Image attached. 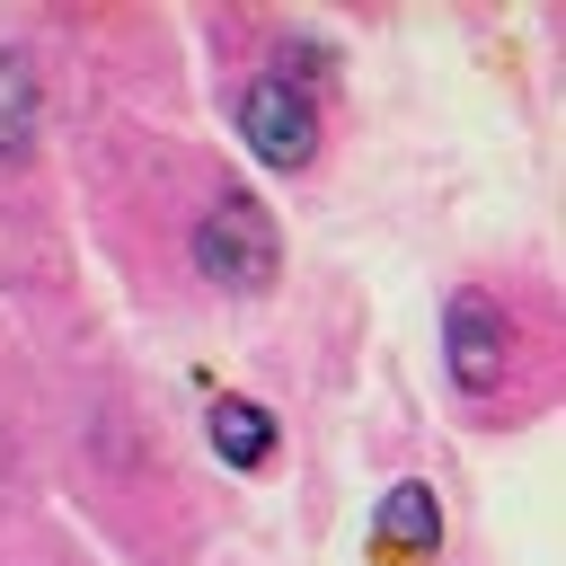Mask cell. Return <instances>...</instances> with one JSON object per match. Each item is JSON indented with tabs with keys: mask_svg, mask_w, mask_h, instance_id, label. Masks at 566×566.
Returning <instances> with one entry per match:
<instances>
[{
	"mask_svg": "<svg viewBox=\"0 0 566 566\" xmlns=\"http://www.w3.org/2000/svg\"><path fill=\"white\" fill-rule=\"evenodd\" d=\"M35 115H44V97H35V62L0 44V159H27V150H35Z\"/></svg>",
	"mask_w": 566,
	"mask_h": 566,
	"instance_id": "obj_6",
	"label": "cell"
},
{
	"mask_svg": "<svg viewBox=\"0 0 566 566\" xmlns=\"http://www.w3.org/2000/svg\"><path fill=\"white\" fill-rule=\"evenodd\" d=\"M195 265H203L221 292H265V283L283 274V239H274L265 203H248V195H221V203L195 221Z\"/></svg>",
	"mask_w": 566,
	"mask_h": 566,
	"instance_id": "obj_1",
	"label": "cell"
},
{
	"mask_svg": "<svg viewBox=\"0 0 566 566\" xmlns=\"http://www.w3.org/2000/svg\"><path fill=\"white\" fill-rule=\"evenodd\" d=\"M239 133H248V150H256L265 168H301V159L318 150V124H310V97H301L292 71L248 80V97H239Z\"/></svg>",
	"mask_w": 566,
	"mask_h": 566,
	"instance_id": "obj_3",
	"label": "cell"
},
{
	"mask_svg": "<svg viewBox=\"0 0 566 566\" xmlns=\"http://www.w3.org/2000/svg\"><path fill=\"white\" fill-rule=\"evenodd\" d=\"M442 354H451V380H460L469 398H495L504 371H513V327H504V310L460 283V292L442 301Z\"/></svg>",
	"mask_w": 566,
	"mask_h": 566,
	"instance_id": "obj_2",
	"label": "cell"
},
{
	"mask_svg": "<svg viewBox=\"0 0 566 566\" xmlns=\"http://www.w3.org/2000/svg\"><path fill=\"white\" fill-rule=\"evenodd\" d=\"M203 433H212V451H221L230 469H265V460H274V416L248 407V398H212V407H203Z\"/></svg>",
	"mask_w": 566,
	"mask_h": 566,
	"instance_id": "obj_4",
	"label": "cell"
},
{
	"mask_svg": "<svg viewBox=\"0 0 566 566\" xmlns=\"http://www.w3.org/2000/svg\"><path fill=\"white\" fill-rule=\"evenodd\" d=\"M371 539H380V548H407V557L442 548V504H433V486H389V504L371 513Z\"/></svg>",
	"mask_w": 566,
	"mask_h": 566,
	"instance_id": "obj_5",
	"label": "cell"
}]
</instances>
